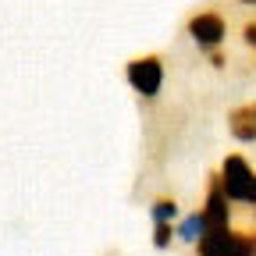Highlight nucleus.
<instances>
[{"label":"nucleus","instance_id":"f257e3e1","mask_svg":"<svg viewBox=\"0 0 256 256\" xmlns=\"http://www.w3.org/2000/svg\"><path fill=\"white\" fill-rule=\"evenodd\" d=\"M220 188L224 196H228V203H249L256 206V171L246 164V156L232 153L224 156V168H220Z\"/></svg>","mask_w":256,"mask_h":256},{"label":"nucleus","instance_id":"f03ea898","mask_svg":"<svg viewBox=\"0 0 256 256\" xmlns=\"http://www.w3.org/2000/svg\"><path fill=\"white\" fill-rule=\"evenodd\" d=\"M196 246L200 256H256V235H242L232 228H214Z\"/></svg>","mask_w":256,"mask_h":256},{"label":"nucleus","instance_id":"7ed1b4c3","mask_svg":"<svg viewBox=\"0 0 256 256\" xmlns=\"http://www.w3.org/2000/svg\"><path fill=\"white\" fill-rule=\"evenodd\" d=\"M124 78H128V86H132L139 96L153 100V96L164 89V60L153 57V54L150 57H136V60H128Z\"/></svg>","mask_w":256,"mask_h":256},{"label":"nucleus","instance_id":"20e7f679","mask_svg":"<svg viewBox=\"0 0 256 256\" xmlns=\"http://www.w3.org/2000/svg\"><path fill=\"white\" fill-rule=\"evenodd\" d=\"M188 36L196 40V46H203V50H217L224 43V36H228V25H224V18L217 11H203V14L188 18Z\"/></svg>","mask_w":256,"mask_h":256},{"label":"nucleus","instance_id":"39448f33","mask_svg":"<svg viewBox=\"0 0 256 256\" xmlns=\"http://www.w3.org/2000/svg\"><path fill=\"white\" fill-rule=\"evenodd\" d=\"M200 214H203V220H206V232H214V228H232V203H228V196H224V188H220V178L210 182L206 206H203Z\"/></svg>","mask_w":256,"mask_h":256},{"label":"nucleus","instance_id":"423d86ee","mask_svg":"<svg viewBox=\"0 0 256 256\" xmlns=\"http://www.w3.org/2000/svg\"><path fill=\"white\" fill-rule=\"evenodd\" d=\"M228 132L238 142H256V104H242L228 118Z\"/></svg>","mask_w":256,"mask_h":256},{"label":"nucleus","instance_id":"0eeeda50","mask_svg":"<svg viewBox=\"0 0 256 256\" xmlns=\"http://www.w3.org/2000/svg\"><path fill=\"white\" fill-rule=\"evenodd\" d=\"M174 232H178L182 242H200L206 235V220H203V214H188V217H182V224Z\"/></svg>","mask_w":256,"mask_h":256},{"label":"nucleus","instance_id":"6e6552de","mask_svg":"<svg viewBox=\"0 0 256 256\" xmlns=\"http://www.w3.org/2000/svg\"><path fill=\"white\" fill-rule=\"evenodd\" d=\"M150 214H153V224H171V220L178 217V203H174L171 196H160Z\"/></svg>","mask_w":256,"mask_h":256},{"label":"nucleus","instance_id":"1a4fd4ad","mask_svg":"<svg viewBox=\"0 0 256 256\" xmlns=\"http://www.w3.org/2000/svg\"><path fill=\"white\" fill-rule=\"evenodd\" d=\"M171 238H174V228H171V224H153V246H156V249H168Z\"/></svg>","mask_w":256,"mask_h":256},{"label":"nucleus","instance_id":"9d476101","mask_svg":"<svg viewBox=\"0 0 256 256\" xmlns=\"http://www.w3.org/2000/svg\"><path fill=\"white\" fill-rule=\"evenodd\" d=\"M246 43L256 46V25H246Z\"/></svg>","mask_w":256,"mask_h":256},{"label":"nucleus","instance_id":"9b49d317","mask_svg":"<svg viewBox=\"0 0 256 256\" xmlns=\"http://www.w3.org/2000/svg\"><path fill=\"white\" fill-rule=\"evenodd\" d=\"M242 4H256V0H242Z\"/></svg>","mask_w":256,"mask_h":256},{"label":"nucleus","instance_id":"f8f14e48","mask_svg":"<svg viewBox=\"0 0 256 256\" xmlns=\"http://www.w3.org/2000/svg\"><path fill=\"white\" fill-rule=\"evenodd\" d=\"M252 220H256V210H252Z\"/></svg>","mask_w":256,"mask_h":256}]
</instances>
